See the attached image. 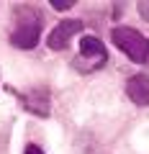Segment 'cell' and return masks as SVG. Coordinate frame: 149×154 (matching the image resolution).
Wrapping results in <instances>:
<instances>
[{
  "label": "cell",
  "mask_w": 149,
  "mask_h": 154,
  "mask_svg": "<svg viewBox=\"0 0 149 154\" xmlns=\"http://www.w3.org/2000/svg\"><path fill=\"white\" fill-rule=\"evenodd\" d=\"M110 41L123 51L131 62L141 64L147 62V54H149V38H144L136 28H129V26H116L110 31Z\"/></svg>",
  "instance_id": "obj_1"
},
{
  "label": "cell",
  "mask_w": 149,
  "mask_h": 154,
  "mask_svg": "<svg viewBox=\"0 0 149 154\" xmlns=\"http://www.w3.org/2000/svg\"><path fill=\"white\" fill-rule=\"evenodd\" d=\"M39 33H41V16L33 13L18 21V26L11 31V44L16 49H33L39 44Z\"/></svg>",
  "instance_id": "obj_2"
},
{
  "label": "cell",
  "mask_w": 149,
  "mask_h": 154,
  "mask_svg": "<svg viewBox=\"0 0 149 154\" xmlns=\"http://www.w3.org/2000/svg\"><path fill=\"white\" fill-rule=\"evenodd\" d=\"M80 31H82V21H75V18L59 21L54 28H51L49 38H46V44H49V49L62 51V49H67V46H70V41L77 36Z\"/></svg>",
  "instance_id": "obj_3"
},
{
  "label": "cell",
  "mask_w": 149,
  "mask_h": 154,
  "mask_svg": "<svg viewBox=\"0 0 149 154\" xmlns=\"http://www.w3.org/2000/svg\"><path fill=\"white\" fill-rule=\"evenodd\" d=\"M21 100H23V105H26L33 116H41V118L49 116V103H51L49 100V90L36 88V90H31V93L21 95Z\"/></svg>",
  "instance_id": "obj_4"
},
{
  "label": "cell",
  "mask_w": 149,
  "mask_h": 154,
  "mask_svg": "<svg viewBox=\"0 0 149 154\" xmlns=\"http://www.w3.org/2000/svg\"><path fill=\"white\" fill-rule=\"evenodd\" d=\"M80 54H82V59H90L95 67H100L108 59V51H105L103 41L95 38V36H82L80 38Z\"/></svg>",
  "instance_id": "obj_5"
},
{
  "label": "cell",
  "mask_w": 149,
  "mask_h": 154,
  "mask_svg": "<svg viewBox=\"0 0 149 154\" xmlns=\"http://www.w3.org/2000/svg\"><path fill=\"white\" fill-rule=\"evenodd\" d=\"M126 95L136 105H149V75H134V77H129Z\"/></svg>",
  "instance_id": "obj_6"
},
{
  "label": "cell",
  "mask_w": 149,
  "mask_h": 154,
  "mask_svg": "<svg viewBox=\"0 0 149 154\" xmlns=\"http://www.w3.org/2000/svg\"><path fill=\"white\" fill-rule=\"evenodd\" d=\"M75 5V3H72V0H51V8H54V11H70V8Z\"/></svg>",
  "instance_id": "obj_7"
},
{
  "label": "cell",
  "mask_w": 149,
  "mask_h": 154,
  "mask_svg": "<svg viewBox=\"0 0 149 154\" xmlns=\"http://www.w3.org/2000/svg\"><path fill=\"white\" fill-rule=\"evenodd\" d=\"M23 154H44V152H41V146H36V144H28Z\"/></svg>",
  "instance_id": "obj_8"
},
{
  "label": "cell",
  "mask_w": 149,
  "mask_h": 154,
  "mask_svg": "<svg viewBox=\"0 0 149 154\" xmlns=\"http://www.w3.org/2000/svg\"><path fill=\"white\" fill-rule=\"evenodd\" d=\"M139 11H141L144 21H149V3H139Z\"/></svg>",
  "instance_id": "obj_9"
},
{
  "label": "cell",
  "mask_w": 149,
  "mask_h": 154,
  "mask_svg": "<svg viewBox=\"0 0 149 154\" xmlns=\"http://www.w3.org/2000/svg\"><path fill=\"white\" fill-rule=\"evenodd\" d=\"M147 59H149V54H147Z\"/></svg>",
  "instance_id": "obj_10"
}]
</instances>
